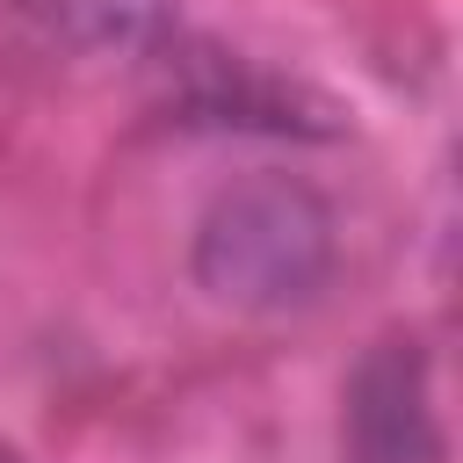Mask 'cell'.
Returning <instances> with one entry per match:
<instances>
[{"label":"cell","mask_w":463,"mask_h":463,"mask_svg":"<svg viewBox=\"0 0 463 463\" xmlns=\"http://www.w3.org/2000/svg\"><path fill=\"white\" fill-rule=\"evenodd\" d=\"M333 260H340L333 203L311 181H297V174H246V181H232L203 210L195 253H188L195 282L217 304L253 311V318L318 304V289L333 282Z\"/></svg>","instance_id":"obj_1"},{"label":"cell","mask_w":463,"mask_h":463,"mask_svg":"<svg viewBox=\"0 0 463 463\" xmlns=\"http://www.w3.org/2000/svg\"><path fill=\"white\" fill-rule=\"evenodd\" d=\"M340 449L347 463H449L434 369L420 340H376L340 391Z\"/></svg>","instance_id":"obj_2"},{"label":"cell","mask_w":463,"mask_h":463,"mask_svg":"<svg viewBox=\"0 0 463 463\" xmlns=\"http://www.w3.org/2000/svg\"><path fill=\"white\" fill-rule=\"evenodd\" d=\"M181 116L210 123V130H275V137H333L340 130L333 101H318L275 72H253L246 58H224V51L181 58Z\"/></svg>","instance_id":"obj_3"},{"label":"cell","mask_w":463,"mask_h":463,"mask_svg":"<svg viewBox=\"0 0 463 463\" xmlns=\"http://www.w3.org/2000/svg\"><path fill=\"white\" fill-rule=\"evenodd\" d=\"M22 29L72 58H145L174 29V0H14Z\"/></svg>","instance_id":"obj_4"},{"label":"cell","mask_w":463,"mask_h":463,"mask_svg":"<svg viewBox=\"0 0 463 463\" xmlns=\"http://www.w3.org/2000/svg\"><path fill=\"white\" fill-rule=\"evenodd\" d=\"M0 463H22V456H14V449H0Z\"/></svg>","instance_id":"obj_5"}]
</instances>
